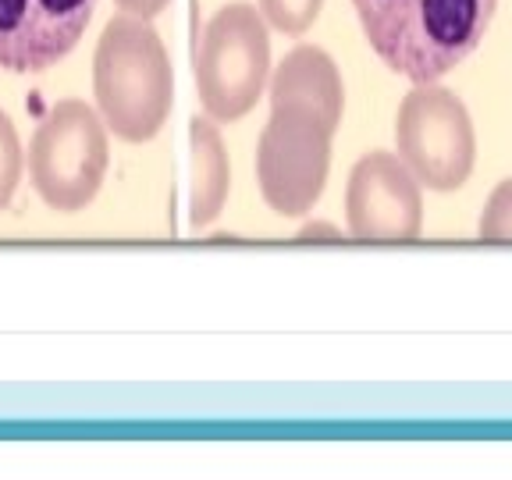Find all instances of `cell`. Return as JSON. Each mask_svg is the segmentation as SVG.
I'll list each match as a JSON object with an SVG mask.
<instances>
[{
	"label": "cell",
	"mask_w": 512,
	"mask_h": 480,
	"mask_svg": "<svg viewBox=\"0 0 512 480\" xmlns=\"http://www.w3.org/2000/svg\"><path fill=\"white\" fill-rule=\"evenodd\" d=\"M370 50L413 86H427L484 43L498 0H352Z\"/></svg>",
	"instance_id": "1"
},
{
	"label": "cell",
	"mask_w": 512,
	"mask_h": 480,
	"mask_svg": "<svg viewBox=\"0 0 512 480\" xmlns=\"http://www.w3.org/2000/svg\"><path fill=\"white\" fill-rule=\"evenodd\" d=\"M96 114L125 143H150L175 104L171 57L150 18L121 11L100 32L93 54Z\"/></svg>",
	"instance_id": "2"
},
{
	"label": "cell",
	"mask_w": 512,
	"mask_h": 480,
	"mask_svg": "<svg viewBox=\"0 0 512 480\" xmlns=\"http://www.w3.org/2000/svg\"><path fill=\"white\" fill-rule=\"evenodd\" d=\"M342 118L303 100L271 96L260 143H256V182L264 203L281 217H303L328 185L331 136Z\"/></svg>",
	"instance_id": "3"
},
{
	"label": "cell",
	"mask_w": 512,
	"mask_h": 480,
	"mask_svg": "<svg viewBox=\"0 0 512 480\" xmlns=\"http://www.w3.org/2000/svg\"><path fill=\"white\" fill-rule=\"evenodd\" d=\"M271 79V29L253 4H224L196 50V93L217 125L242 121Z\"/></svg>",
	"instance_id": "4"
},
{
	"label": "cell",
	"mask_w": 512,
	"mask_h": 480,
	"mask_svg": "<svg viewBox=\"0 0 512 480\" xmlns=\"http://www.w3.org/2000/svg\"><path fill=\"white\" fill-rule=\"evenodd\" d=\"M111 146L104 118L82 100H57L29 143V178L57 214H75L104 185Z\"/></svg>",
	"instance_id": "5"
},
{
	"label": "cell",
	"mask_w": 512,
	"mask_h": 480,
	"mask_svg": "<svg viewBox=\"0 0 512 480\" xmlns=\"http://www.w3.org/2000/svg\"><path fill=\"white\" fill-rule=\"evenodd\" d=\"M399 160L431 192H452L470 178L477 136L466 104L445 86H416L395 114Z\"/></svg>",
	"instance_id": "6"
},
{
	"label": "cell",
	"mask_w": 512,
	"mask_h": 480,
	"mask_svg": "<svg viewBox=\"0 0 512 480\" xmlns=\"http://www.w3.org/2000/svg\"><path fill=\"white\" fill-rule=\"evenodd\" d=\"M345 221L356 239H416L424 232V185L399 153L374 150L356 160L345 185Z\"/></svg>",
	"instance_id": "7"
},
{
	"label": "cell",
	"mask_w": 512,
	"mask_h": 480,
	"mask_svg": "<svg viewBox=\"0 0 512 480\" xmlns=\"http://www.w3.org/2000/svg\"><path fill=\"white\" fill-rule=\"evenodd\" d=\"M96 0H0V68L40 75L79 47Z\"/></svg>",
	"instance_id": "8"
},
{
	"label": "cell",
	"mask_w": 512,
	"mask_h": 480,
	"mask_svg": "<svg viewBox=\"0 0 512 480\" xmlns=\"http://www.w3.org/2000/svg\"><path fill=\"white\" fill-rule=\"evenodd\" d=\"M189 224L207 228L228 203L232 189V164H228V146L221 139V128L210 114H196L189 121Z\"/></svg>",
	"instance_id": "9"
},
{
	"label": "cell",
	"mask_w": 512,
	"mask_h": 480,
	"mask_svg": "<svg viewBox=\"0 0 512 480\" xmlns=\"http://www.w3.org/2000/svg\"><path fill=\"white\" fill-rule=\"evenodd\" d=\"M324 0H260V15L274 32L285 36H303L320 18Z\"/></svg>",
	"instance_id": "10"
},
{
	"label": "cell",
	"mask_w": 512,
	"mask_h": 480,
	"mask_svg": "<svg viewBox=\"0 0 512 480\" xmlns=\"http://www.w3.org/2000/svg\"><path fill=\"white\" fill-rule=\"evenodd\" d=\"M22 143H18L15 121L8 118V111H0V210L8 207L11 196L18 189V178H22Z\"/></svg>",
	"instance_id": "11"
},
{
	"label": "cell",
	"mask_w": 512,
	"mask_h": 480,
	"mask_svg": "<svg viewBox=\"0 0 512 480\" xmlns=\"http://www.w3.org/2000/svg\"><path fill=\"white\" fill-rule=\"evenodd\" d=\"M480 239L488 242H512V178L491 189L484 214H480Z\"/></svg>",
	"instance_id": "12"
},
{
	"label": "cell",
	"mask_w": 512,
	"mask_h": 480,
	"mask_svg": "<svg viewBox=\"0 0 512 480\" xmlns=\"http://www.w3.org/2000/svg\"><path fill=\"white\" fill-rule=\"evenodd\" d=\"M114 4H118L121 11H125V15H136V18H157L160 11L168 8L171 0H114Z\"/></svg>",
	"instance_id": "13"
},
{
	"label": "cell",
	"mask_w": 512,
	"mask_h": 480,
	"mask_svg": "<svg viewBox=\"0 0 512 480\" xmlns=\"http://www.w3.org/2000/svg\"><path fill=\"white\" fill-rule=\"evenodd\" d=\"M296 239H303V242H310V239H342V232H338L335 224H328V221H310V224H303V228H299Z\"/></svg>",
	"instance_id": "14"
}]
</instances>
